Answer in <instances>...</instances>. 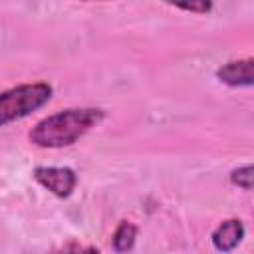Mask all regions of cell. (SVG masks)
<instances>
[{
	"mask_svg": "<svg viewBox=\"0 0 254 254\" xmlns=\"http://www.w3.org/2000/svg\"><path fill=\"white\" fill-rule=\"evenodd\" d=\"M85 2H93V0H85Z\"/></svg>",
	"mask_w": 254,
	"mask_h": 254,
	"instance_id": "9c48e42d",
	"label": "cell"
},
{
	"mask_svg": "<svg viewBox=\"0 0 254 254\" xmlns=\"http://www.w3.org/2000/svg\"><path fill=\"white\" fill-rule=\"evenodd\" d=\"M34 179L60 198H67L77 185V177L69 167H38Z\"/></svg>",
	"mask_w": 254,
	"mask_h": 254,
	"instance_id": "3957f363",
	"label": "cell"
},
{
	"mask_svg": "<svg viewBox=\"0 0 254 254\" xmlns=\"http://www.w3.org/2000/svg\"><path fill=\"white\" fill-rule=\"evenodd\" d=\"M135 238H137V228H135L131 222L123 220V222L117 226V230L113 232V248H115L117 252L131 250L133 244H135Z\"/></svg>",
	"mask_w": 254,
	"mask_h": 254,
	"instance_id": "8992f818",
	"label": "cell"
},
{
	"mask_svg": "<svg viewBox=\"0 0 254 254\" xmlns=\"http://www.w3.org/2000/svg\"><path fill=\"white\" fill-rule=\"evenodd\" d=\"M52 97V85L48 83H24L0 93V127L30 115L44 107Z\"/></svg>",
	"mask_w": 254,
	"mask_h": 254,
	"instance_id": "7a4b0ae2",
	"label": "cell"
},
{
	"mask_svg": "<svg viewBox=\"0 0 254 254\" xmlns=\"http://www.w3.org/2000/svg\"><path fill=\"white\" fill-rule=\"evenodd\" d=\"M244 236V226L240 220L236 218H230V220H224L214 232H212V244L216 250H222V252H228L232 250L234 246H238V242L242 240Z\"/></svg>",
	"mask_w": 254,
	"mask_h": 254,
	"instance_id": "5b68a950",
	"label": "cell"
},
{
	"mask_svg": "<svg viewBox=\"0 0 254 254\" xmlns=\"http://www.w3.org/2000/svg\"><path fill=\"white\" fill-rule=\"evenodd\" d=\"M103 119L95 107H71L38 121L30 131V141L42 149H60L73 145Z\"/></svg>",
	"mask_w": 254,
	"mask_h": 254,
	"instance_id": "6da1fadb",
	"label": "cell"
},
{
	"mask_svg": "<svg viewBox=\"0 0 254 254\" xmlns=\"http://www.w3.org/2000/svg\"><path fill=\"white\" fill-rule=\"evenodd\" d=\"M216 77L232 87H248L252 85V58L246 60H234L218 67Z\"/></svg>",
	"mask_w": 254,
	"mask_h": 254,
	"instance_id": "277c9868",
	"label": "cell"
},
{
	"mask_svg": "<svg viewBox=\"0 0 254 254\" xmlns=\"http://www.w3.org/2000/svg\"><path fill=\"white\" fill-rule=\"evenodd\" d=\"M230 181H232L234 185H238L240 189L250 190V189H252V167H250V165H244V167L234 169L232 175H230Z\"/></svg>",
	"mask_w": 254,
	"mask_h": 254,
	"instance_id": "ba28073f",
	"label": "cell"
},
{
	"mask_svg": "<svg viewBox=\"0 0 254 254\" xmlns=\"http://www.w3.org/2000/svg\"><path fill=\"white\" fill-rule=\"evenodd\" d=\"M165 2L194 14H206L212 10V0H165Z\"/></svg>",
	"mask_w": 254,
	"mask_h": 254,
	"instance_id": "52a82bcc",
	"label": "cell"
}]
</instances>
